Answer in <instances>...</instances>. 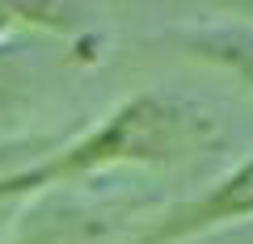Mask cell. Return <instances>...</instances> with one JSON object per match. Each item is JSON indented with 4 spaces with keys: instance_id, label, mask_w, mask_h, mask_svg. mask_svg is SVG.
Listing matches in <instances>:
<instances>
[{
    "instance_id": "1",
    "label": "cell",
    "mask_w": 253,
    "mask_h": 244,
    "mask_svg": "<svg viewBox=\"0 0 253 244\" xmlns=\"http://www.w3.org/2000/svg\"><path fill=\"white\" fill-rule=\"evenodd\" d=\"M232 210H253V164L232 181V185H228V194H219V198L203 210V215L219 219V215H232Z\"/></svg>"
}]
</instances>
